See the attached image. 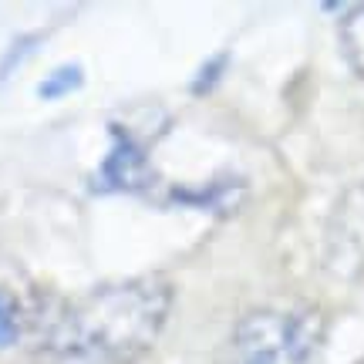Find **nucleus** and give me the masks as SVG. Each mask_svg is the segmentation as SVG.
Instances as JSON below:
<instances>
[{"label":"nucleus","instance_id":"1","mask_svg":"<svg viewBox=\"0 0 364 364\" xmlns=\"http://www.w3.org/2000/svg\"><path fill=\"white\" fill-rule=\"evenodd\" d=\"M172 290L159 277L108 284L71 304L44 341L48 364H135L169 317Z\"/></svg>","mask_w":364,"mask_h":364},{"label":"nucleus","instance_id":"2","mask_svg":"<svg viewBox=\"0 0 364 364\" xmlns=\"http://www.w3.org/2000/svg\"><path fill=\"white\" fill-rule=\"evenodd\" d=\"M321 334V314L311 307L253 311L230 334L220 364H311Z\"/></svg>","mask_w":364,"mask_h":364},{"label":"nucleus","instance_id":"3","mask_svg":"<svg viewBox=\"0 0 364 364\" xmlns=\"http://www.w3.org/2000/svg\"><path fill=\"white\" fill-rule=\"evenodd\" d=\"M327 263L341 277L364 270V186H354L341 196L327 223Z\"/></svg>","mask_w":364,"mask_h":364},{"label":"nucleus","instance_id":"4","mask_svg":"<svg viewBox=\"0 0 364 364\" xmlns=\"http://www.w3.org/2000/svg\"><path fill=\"white\" fill-rule=\"evenodd\" d=\"M102 186L105 189H145L152 182V169H149V159H145L142 145L135 142L132 135H122L118 132L115 139V149L105 156L102 162Z\"/></svg>","mask_w":364,"mask_h":364},{"label":"nucleus","instance_id":"5","mask_svg":"<svg viewBox=\"0 0 364 364\" xmlns=\"http://www.w3.org/2000/svg\"><path fill=\"white\" fill-rule=\"evenodd\" d=\"M341 44H344V54L354 65V71L364 78V7H354L341 21Z\"/></svg>","mask_w":364,"mask_h":364},{"label":"nucleus","instance_id":"6","mask_svg":"<svg viewBox=\"0 0 364 364\" xmlns=\"http://www.w3.org/2000/svg\"><path fill=\"white\" fill-rule=\"evenodd\" d=\"M81 81H85V75H81L78 65H61V68H54L51 75L38 85V95L48 98V102H54V98H65L68 91L81 88Z\"/></svg>","mask_w":364,"mask_h":364},{"label":"nucleus","instance_id":"7","mask_svg":"<svg viewBox=\"0 0 364 364\" xmlns=\"http://www.w3.org/2000/svg\"><path fill=\"white\" fill-rule=\"evenodd\" d=\"M21 331V317H17V304L11 300V294L0 290V348H11Z\"/></svg>","mask_w":364,"mask_h":364},{"label":"nucleus","instance_id":"8","mask_svg":"<svg viewBox=\"0 0 364 364\" xmlns=\"http://www.w3.org/2000/svg\"><path fill=\"white\" fill-rule=\"evenodd\" d=\"M34 41H38V38L31 34V38H17V41H14V44H11V48H7V54H4V61H0V81L7 78V75H11V71H14V68L21 65V61H24L27 54L34 51V48H38Z\"/></svg>","mask_w":364,"mask_h":364}]
</instances>
